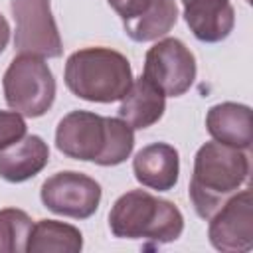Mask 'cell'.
Wrapping results in <instances>:
<instances>
[{
  "instance_id": "obj_3",
  "label": "cell",
  "mask_w": 253,
  "mask_h": 253,
  "mask_svg": "<svg viewBox=\"0 0 253 253\" xmlns=\"http://www.w3.org/2000/svg\"><path fill=\"white\" fill-rule=\"evenodd\" d=\"M109 227L115 237L170 243L182 235L184 215L168 200H160L146 190H130L113 204Z\"/></svg>"
},
{
  "instance_id": "obj_15",
  "label": "cell",
  "mask_w": 253,
  "mask_h": 253,
  "mask_svg": "<svg viewBox=\"0 0 253 253\" xmlns=\"http://www.w3.org/2000/svg\"><path fill=\"white\" fill-rule=\"evenodd\" d=\"M83 235L75 225L57 219H40L32 227L28 241L30 253H79Z\"/></svg>"
},
{
  "instance_id": "obj_1",
  "label": "cell",
  "mask_w": 253,
  "mask_h": 253,
  "mask_svg": "<svg viewBox=\"0 0 253 253\" xmlns=\"http://www.w3.org/2000/svg\"><path fill=\"white\" fill-rule=\"evenodd\" d=\"M249 178V156L245 150L210 140L194 156L190 200L196 213L210 219Z\"/></svg>"
},
{
  "instance_id": "obj_7",
  "label": "cell",
  "mask_w": 253,
  "mask_h": 253,
  "mask_svg": "<svg viewBox=\"0 0 253 253\" xmlns=\"http://www.w3.org/2000/svg\"><path fill=\"white\" fill-rule=\"evenodd\" d=\"M142 75L166 97H180L194 85L196 57L178 38H164L146 51Z\"/></svg>"
},
{
  "instance_id": "obj_11",
  "label": "cell",
  "mask_w": 253,
  "mask_h": 253,
  "mask_svg": "<svg viewBox=\"0 0 253 253\" xmlns=\"http://www.w3.org/2000/svg\"><path fill=\"white\" fill-rule=\"evenodd\" d=\"M182 6L186 24L204 43L225 40L235 26V12L229 0H182Z\"/></svg>"
},
{
  "instance_id": "obj_8",
  "label": "cell",
  "mask_w": 253,
  "mask_h": 253,
  "mask_svg": "<svg viewBox=\"0 0 253 253\" xmlns=\"http://www.w3.org/2000/svg\"><path fill=\"white\" fill-rule=\"evenodd\" d=\"M42 204L53 213L87 219L91 217L101 202V186L97 180L83 172L63 170L51 174L40 190Z\"/></svg>"
},
{
  "instance_id": "obj_10",
  "label": "cell",
  "mask_w": 253,
  "mask_h": 253,
  "mask_svg": "<svg viewBox=\"0 0 253 253\" xmlns=\"http://www.w3.org/2000/svg\"><path fill=\"white\" fill-rule=\"evenodd\" d=\"M134 178L150 190L168 192L178 184L180 156L168 142H152L140 148L132 160Z\"/></svg>"
},
{
  "instance_id": "obj_18",
  "label": "cell",
  "mask_w": 253,
  "mask_h": 253,
  "mask_svg": "<svg viewBox=\"0 0 253 253\" xmlns=\"http://www.w3.org/2000/svg\"><path fill=\"white\" fill-rule=\"evenodd\" d=\"M26 121L16 111H0V150L26 136Z\"/></svg>"
},
{
  "instance_id": "obj_6",
  "label": "cell",
  "mask_w": 253,
  "mask_h": 253,
  "mask_svg": "<svg viewBox=\"0 0 253 253\" xmlns=\"http://www.w3.org/2000/svg\"><path fill=\"white\" fill-rule=\"evenodd\" d=\"M10 8L16 20L14 47L18 53L42 59L61 55L63 43L49 0H12Z\"/></svg>"
},
{
  "instance_id": "obj_12",
  "label": "cell",
  "mask_w": 253,
  "mask_h": 253,
  "mask_svg": "<svg viewBox=\"0 0 253 253\" xmlns=\"http://www.w3.org/2000/svg\"><path fill=\"white\" fill-rule=\"evenodd\" d=\"M49 162V148L38 134H28L0 150V178L6 182H26L40 174Z\"/></svg>"
},
{
  "instance_id": "obj_19",
  "label": "cell",
  "mask_w": 253,
  "mask_h": 253,
  "mask_svg": "<svg viewBox=\"0 0 253 253\" xmlns=\"http://www.w3.org/2000/svg\"><path fill=\"white\" fill-rule=\"evenodd\" d=\"M109 6L121 16L123 22H128V20H134L136 16H140L152 0H107Z\"/></svg>"
},
{
  "instance_id": "obj_21",
  "label": "cell",
  "mask_w": 253,
  "mask_h": 253,
  "mask_svg": "<svg viewBox=\"0 0 253 253\" xmlns=\"http://www.w3.org/2000/svg\"><path fill=\"white\" fill-rule=\"evenodd\" d=\"M247 2H251V0H247Z\"/></svg>"
},
{
  "instance_id": "obj_9",
  "label": "cell",
  "mask_w": 253,
  "mask_h": 253,
  "mask_svg": "<svg viewBox=\"0 0 253 253\" xmlns=\"http://www.w3.org/2000/svg\"><path fill=\"white\" fill-rule=\"evenodd\" d=\"M208 237L217 251L225 253H243L253 247L251 190H241L233 194L210 217Z\"/></svg>"
},
{
  "instance_id": "obj_13",
  "label": "cell",
  "mask_w": 253,
  "mask_h": 253,
  "mask_svg": "<svg viewBox=\"0 0 253 253\" xmlns=\"http://www.w3.org/2000/svg\"><path fill=\"white\" fill-rule=\"evenodd\" d=\"M206 128L213 140L247 150L253 142L251 109L231 101L213 105L206 115Z\"/></svg>"
},
{
  "instance_id": "obj_2",
  "label": "cell",
  "mask_w": 253,
  "mask_h": 253,
  "mask_svg": "<svg viewBox=\"0 0 253 253\" xmlns=\"http://www.w3.org/2000/svg\"><path fill=\"white\" fill-rule=\"evenodd\" d=\"M63 79L67 89L91 103L121 101L132 85L128 59L111 47H83L65 61Z\"/></svg>"
},
{
  "instance_id": "obj_4",
  "label": "cell",
  "mask_w": 253,
  "mask_h": 253,
  "mask_svg": "<svg viewBox=\"0 0 253 253\" xmlns=\"http://www.w3.org/2000/svg\"><path fill=\"white\" fill-rule=\"evenodd\" d=\"M8 107L22 117H42L55 99V79L42 57L20 53L14 57L2 79Z\"/></svg>"
},
{
  "instance_id": "obj_5",
  "label": "cell",
  "mask_w": 253,
  "mask_h": 253,
  "mask_svg": "<svg viewBox=\"0 0 253 253\" xmlns=\"http://www.w3.org/2000/svg\"><path fill=\"white\" fill-rule=\"evenodd\" d=\"M113 117H101L91 111L67 113L55 128V146L73 160L105 166Z\"/></svg>"
},
{
  "instance_id": "obj_14",
  "label": "cell",
  "mask_w": 253,
  "mask_h": 253,
  "mask_svg": "<svg viewBox=\"0 0 253 253\" xmlns=\"http://www.w3.org/2000/svg\"><path fill=\"white\" fill-rule=\"evenodd\" d=\"M164 109L166 95L142 75L136 81H132V85L121 99L119 119H123L132 130H140L158 123L164 115Z\"/></svg>"
},
{
  "instance_id": "obj_16",
  "label": "cell",
  "mask_w": 253,
  "mask_h": 253,
  "mask_svg": "<svg viewBox=\"0 0 253 253\" xmlns=\"http://www.w3.org/2000/svg\"><path fill=\"white\" fill-rule=\"evenodd\" d=\"M178 22L176 0H152L150 6L134 20L123 22L125 32L130 40L144 43L166 36Z\"/></svg>"
},
{
  "instance_id": "obj_17",
  "label": "cell",
  "mask_w": 253,
  "mask_h": 253,
  "mask_svg": "<svg viewBox=\"0 0 253 253\" xmlns=\"http://www.w3.org/2000/svg\"><path fill=\"white\" fill-rule=\"evenodd\" d=\"M32 217L18 208L0 210V253H24L32 235Z\"/></svg>"
},
{
  "instance_id": "obj_20",
  "label": "cell",
  "mask_w": 253,
  "mask_h": 253,
  "mask_svg": "<svg viewBox=\"0 0 253 253\" xmlns=\"http://www.w3.org/2000/svg\"><path fill=\"white\" fill-rule=\"evenodd\" d=\"M8 40H10V26H8V20L0 14V53L6 49Z\"/></svg>"
}]
</instances>
